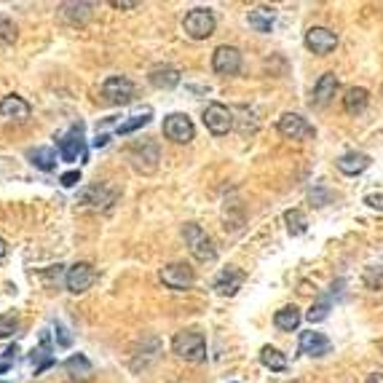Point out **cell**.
Masks as SVG:
<instances>
[{
	"mask_svg": "<svg viewBox=\"0 0 383 383\" xmlns=\"http://www.w3.org/2000/svg\"><path fill=\"white\" fill-rule=\"evenodd\" d=\"M91 3H62V17L70 24H86L91 19Z\"/></svg>",
	"mask_w": 383,
	"mask_h": 383,
	"instance_id": "cell-24",
	"label": "cell"
},
{
	"mask_svg": "<svg viewBox=\"0 0 383 383\" xmlns=\"http://www.w3.org/2000/svg\"><path fill=\"white\" fill-rule=\"evenodd\" d=\"M242 284H244V274L239 268H225V271H220V276L215 279V292L231 298V295H236L242 290Z\"/></svg>",
	"mask_w": 383,
	"mask_h": 383,
	"instance_id": "cell-17",
	"label": "cell"
},
{
	"mask_svg": "<svg viewBox=\"0 0 383 383\" xmlns=\"http://www.w3.org/2000/svg\"><path fill=\"white\" fill-rule=\"evenodd\" d=\"M362 282L367 290H383V268H364Z\"/></svg>",
	"mask_w": 383,
	"mask_h": 383,
	"instance_id": "cell-33",
	"label": "cell"
},
{
	"mask_svg": "<svg viewBox=\"0 0 383 383\" xmlns=\"http://www.w3.org/2000/svg\"><path fill=\"white\" fill-rule=\"evenodd\" d=\"M335 46H338V35L327 27H311L305 33V48L319 57H327L330 51H335Z\"/></svg>",
	"mask_w": 383,
	"mask_h": 383,
	"instance_id": "cell-14",
	"label": "cell"
},
{
	"mask_svg": "<svg viewBox=\"0 0 383 383\" xmlns=\"http://www.w3.org/2000/svg\"><path fill=\"white\" fill-rule=\"evenodd\" d=\"M54 362H57V359L51 357V338H48V330H43L41 332V346L33 351V364H35V373H43L46 367H51Z\"/></svg>",
	"mask_w": 383,
	"mask_h": 383,
	"instance_id": "cell-23",
	"label": "cell"
},
{
	"mask_svg": "<svg viewBox=\"0 0 383 383\" xmlns=\"http://www.w3.org/2000/svg\"><path fill=\"white\" fill-rule=\"evenodd\" d=\"M204 126L215 134V137H222V134H228L231 129H233V113L220 105V102H212V105H206V110H204Z\"/></svg>",
	"mask_w": 383,
	"mask_h": 383,
	"instance_id": "cell-9",
	"label": "cell"
},
{
	"mask_svg": "<svg viewBox=\"0 0 383 383\" xmlns=\"http://www.w3.org/2000/svg\"><path fill=\"white\" fill-rule=\"evenodd\" d=\"M0 113L11 121H27L30 118V105H27V100H21L19 94H8L0 102Z\"/></svg>",
	"mask_w": 383,
	"mask_h": 383,
	"instance_id": "cell-19",
	"label": "cell"
},
{
	"mask_svg": "<svg viewBox=\"0 0 383 383\" xmlns=\"http://www.w3.org/2000/svg\"><path fill=\"white\" fill-rule=\"evenodd\" d=\"M370 163H373V159H370L367 153H357V150H354V153H343L341 159L335 161V166L341 169L343 175L354 177V175H362Z\"/></svg>",
	"mask_w": 383,
	"mask_h": 383,
	"instance_id": "cell-20",
	"label": "cell"
},
{
	"mask_svg": "<svg viewBox=\"0 0 383 383\" xmlns=\"http://www.w3.org/2000/svg\"><path fill=\"white\" fill-rule=\"evenodd\" d=\"M193 134H196V126L185 113H172V116L163 118V137L166 140L177 142V145H188L193 140Z\"/></svg>",
	"mask_w": 383,
	"mask_h": 383,
	"instance_id": "cell-7",
	"label": "cell"
},
{
	"mask_svg": "<svg viewBox=\"0 0 383 383\" xmlns=\"http://www.w3.org/2000/svg\"><path fill=\"white\" fill-rule=\"evenodd\" d=\"M338 86L341 83L335 78V73H324L314 86V91H311V107H327L332 102V97L338 94Z\"/></svg>",
	"mask_w": 383,
	"mask_h": 383,
	"instance_id": "cell-15",
	"label": "cell"
},
{
	"mask_svg": "<svg viewBox=\"0 0 383 383\" xmlns=\"http://www.w3.org/2000/svg\"><path fill=\"white\" fill-rule=\"evenodd\" d=\"M212 70L217 75H236L242 70V51L236 46H217L212 54Z\"/></svg>",
	"mask_w": 383,
	"mask_h": 383,
	"instance_id": "cell-11",
	"label": "cell"
},
{
	"mask_svg": "<svg viewBox=\"0 0 383 383\" xmlns=\"http://www.w3.org/2000/svg\"><path fill=\"white\" fill-rule=\"evenodd\" d=\"M332 351V343L327 335L322 332H301V354H308V357H324Z\"/></svg>",
	"mask_w": 383,
	"mask_h": 383,
	"instance_id": "cell-16",
	"label": "cell"
},
{
	"mask_svg": "<svg viewBox=\"0 0 383 383\" xmlns=\"http://www.w3.org/2000/svg\"><path fill=\"white\" fill-rule=\"evenodd\" d=\"M279 134L287 137V140H311L314 137V126L298 113H284L279 118Z\"/></svg>",
	"mask_w": 383,
	"mask_h": 383,
	"instance_id": "cell-13",
	"label": "cell"
},
{
	"mask_svg": "<svg viewBox=\"0 0 383 383\" xmlns=\"http://www.w3.org/2000/svg\"><path fill=\"white\" fill-rule=\"evenodd\" d=\"M378 348H381V351H383V341H381V343H378Z\"/></svg>",
	"mask_w": 383,
	"mask_h": 383,
	"instance_id": "cell-43",
	"label": "cell"
},
{
	"mask_svg": "<svg viewBox=\"0 0 383 383\" xmlns=\"http://www.w3.org/2000/svg\"><path fill=\"white\" fill-rule=\"evenodd\" d=\"M129 161L132 166L142 172V175H150L159 169V161H161V153H159V145L153 140H142V142H134L129 148Z\"/></svg>",
	"mask_w": 383,
	"mask_h": 383,
	"instance_id": "cell-5",
	"label": "cell"
},
{
	"mask_svg": "<svg viewBox=\"0 0 383 383\" xmlns=\"http://www.w3.org/2000/svg\"><path fill=\"white\" fill-rule=\"evenodd\" d=\"M284 220H287V231H290L292 236H303V233L308 231V220H305V215H303L301 209H290V212L284 215Z\"/></svg>",
	"mask_w": 383,
	"mask_h": 383,
	"instance_id": "cell-29",
	"label": "cell"
},
{
	"mask_svg": "<svg viewBox=\"0 0 383 383\" xmlns=\"http://www.w3.org/2000/svg\"><path fill=\"white\" fill-rule=\"evenodd\" d=\"M274 19H276V11H274V8H252V11L247 14L249 27L258 30V33H271Z\"/></svg>",
	"mask_w": 383,
	"mask_h": 383,
	"instance_id": "cell-25",
	"label": "cell"
},
{
	"mask_svg": "<svg viewBox=\"0 0 383 383\" xmlns=\"http://www.w3.org/2000/svg\"><path fill=\"white\" fill-rule=\"evenodd\" d=\"M364 204L373 206V209H383V193H370V196H364Z\"/></svg>",
	"mask_w": 383,
	"mask_h": 383,
	"instance_id": "cell-37",
	"label": "cell"
},
{
	"mask_svg": "<svg viewBox=\"0 0 383 383\" xmlns=\"http://www.w3.org/2000/svg\"><path fill=\"white\" fill-rule=\"evenodd\" d=\"M107 140H110V137H107V134H100V137H97V140H94V145H97V148H105V145H107Z\"/></svg>",
	"mask_w": 383,
	"mask_h": 383,
	"instance_id": "cell-39",
	"label": "cell"
},
{
	"mask_svg": "<svg viewBox=\"0 0 383 383\" xmlns=\"http://www.w3.org/2000/svg\"><path fill=\"white\" fill-rule=\"evenodd\" d=\"M301 308L298 305H284V308H279L276 314H274V324L279 327V330H284V332H292V330H298L301 327Z\"/></svg>",
	"mask_w": 383,
	"mask_h": 383,
	"instance_id": "cell-21",
	"label": "cell"
},
{
	"mask_svg": "<svg viewBox=\"0 0 383 383\" xmlns=\"http://www.w3.org/2000/svg\"><path fill=\"white\" fill-rule=\"evenodd\" d=\"M94 282H97V271H94L91 262H83V260L73 262V265L67 268V274H64V284H67V290H70L73 295L86 292Z\"/></svg>",
	"mask_w": 383,
	"mask_h": 383,
	"instance_id": "cell-8",
	"label": "cell"
},
{
	"mask_svg": "<svg viewBox=\"0 0 383 383\" xmlns=\"http://www.w3.org/2000/svg\"><path fill=\"white\" fill-rule=\"evenodd\" d=\"M182 239H185V244H188V252H190L199 262L217 260V247H215V242L206 236V231H204L202 225L188 222V225L182 228Z\"/></svg>",
	"mask_w": 383,
	"mask_h": 383,
	"instance_id": "cell-1",
	"label": "cell"
},
{
	"mask_svg": "<svg viewBox=\"0 0 383 383\" xmlns=\"http://www.w3.org/2000/svg\"><path fill=\"white\" fill-rule=\"evenodd\" d=\"M60 182L64 185V188H73V185H78L81 182V172L78 169H73V172H64L60 177Z\"/></svg>",
	"mask_w": 383,
	"mask_h": 383,
	"instance_id": "cell-36",
	"label": "cell"
},
{
	"mask_svg": "<svg viewBox=\"0 0 383 383\" xmlns=\"http://www.w3.org/2000/svg\"><path fill=\"white\" fill-rule=\"evenodd\" d=\"M161 282L169 287V290H190L193 282H196V274L188 262H169L161 268Z\"/></svg>",
	"mask_w": 383,
	"mask_h": 383,
	"instance_id": "cell-10",
	"label": "cell"
},
{
	"mask_svg": "<svg viewBox=\"0 0 383 383\" xmlns=\"http://www.w3.org/2000/svg\"><path fill=\"white\" fill-rule=\"evenodd\" d=\"M64 370H67V375L73 378V381H78V375H81V383H89L91 381V362L83 357V354H75V357H70L67 362H64Z\"/></svg>",
	"mask_w": 383,
	"mask_h": 383,
	"instance_id": "cell-26",
	"label": "cell"
},
{
	"mask_svg": "<svg viewBox=\"0 0 383 383\" xmlns=\"http://www.w3.org/2000/svg\"><path fill=\"white\" fill-rule=\"evenodd\" d=\"M8 370V364H0V373H6Z\"/></svg>",
	"mask_w": 383,
	"mask_h": 383,
	"instance_id": "cell-42",
	"label": "cell"
},
{
	"mask_svg": "<svg viewBox=\"0 0 383 383\" xmlns=\"http://www.w3.org/2000/svg\"><path fill=\"white\" fill-rule=\"evenodd\" d=\"M215 27H217V21H215V14H212L209 8H193V11H188L185 19H182L185 35L193 38V41H206V38L215 33Z\"/></svg>",
	"mask_w": 383,
	"mask_h": 383,
	"instance_id": "cell-3",
	"label": "cell"
},
{
	"mask_svg": "<svg viewBox=\"0 0 383 383\" xmlns=\"http://www.w3.org/2000/svg\"><path fill=\"white\" fill-rule=\"evenodd\" d=\"M118 196H121L118 188H113L107 182H94V185H86L78 193V202L83 206H89V209H110Z\"/></svg>",
	"mask_w": 383,
	"mask_h": 383,
	"instance_id": "cell-4",
	"label": "cell"
},
{
	"mask_svg": "<svg viewBox=\"0 0 383 383\" xmlns=\"http://www.w3.org/2000/svg\"><path fill=\"white\" fill-rule=\"evenodd\" d=\"M148 121H150V110H148V113H142V116H132L129 121L118 123V126H116V134L126 137V134L137 132V129H142V126H148Z\"/></svg>",
	"mask_w": 383,
	"mask_h": 383,
	"instance_id": "cell-30",
	"label": "cell"
},
{
	"mask_svg": "<svg viewBox=\"0 0 383 383\" xmlns=\"http://www.w3.org/2000/svg\"><path fill=\"white\" fill-rule=\"evenodd\" d=\"M19 317L17 314H3L0 317V338H11V335H17L19 332Z\"/></svg>",
	"mask_w": 383,
	"mask_h": 383,
	"instance_id": "cell-31",
	"label": "cell"
},
{
	"mask_svg": "<svg viewBox=\"0 0 383 383\" xmlns=\"http://www.w3.org/2000/svg\"><path fill=\"white\" fill-rule=\"evenodd\" d=\"M367 102H370V94H367V89H362V86H351V89H346V94H343V107H346V113H362L364 107H367Z\"/></svg>",
	"mask_w": 383,
	"mask_h": 383,
	"instance_id": "cell-22",
	"label": "cell"
},
{
	"mask_svg": "<svg viewBox=\"0 0 383 383\" xmlns=\"http://www.w3.org/2000/svg\"><path fill=\"white\" fill-rule=\"evenodd\" d=\"M148 81L153 83L156 89H175L180 83V70L172 67V64H156V67H150Z\"/></svg>",
	"mask_w": 383,
	"mask_h": 383,
	"instance_id": "cell-18",
	"label": "cell"
},
{
	"mask_svg": "<svg viewBox=\"0 0 383 383\" xmlns=\"http://www.w3.org/2000/svg\"><path fill=\"white\" fill-rule=\"evenodd\" d=\"M54 332H57V343H60L62 348H67V346H73V335L67 332V327L62 322L54 324Z\"/></svg>",
	"mask_w": 383,
	"mask_h": 383,
	"instance_id": "cell-35",
	"label": "cell"
},
{
	"mask_svg": "<svg viewBox=\"0 0 383 383\" xmlns=\"http://www.w3.org/2000/svg\"><path fill=\"white\" fill-rule=\"evenodd\" d=\"M327 314H330V301L322 298V301H317L311 308H308V314H305V319L314 324V322H324L327 319Z\"/></svg>",
	"mask_w": 383,
	"mask_h": 383,
	"instance_id": "cell-32",
	"label": "cell"
},
{
	"mask_svg": "<svg viewBox=\"0 0 383 383\" xmlns=\"http://www.w3.org/2000/svg\"><path fill=\"white\" fill-rule=\"evenodd\" d=\"M60 156L62 161L75 163V161H86V140H83V126H73L67 137L60 140Z\"/></svg>",
	"mask_w": 383,
	"mask_h": 383,
	"instance_id": "cell-12",
	"label": "cell"
},
{
	"mask_svg": "<svg viewBox=\"0 0 383 383\" xmlns=\"http://www.w3.org/2000/svg\"><path fill=\"white\" fill-rule=\"evenodd\" d=\"M110 6H113V8H137L140 3H134V0H132V3H126V0H113Z\"/></svg>",
	"mask_w": 383,
	"mask_h": 383,
	"instance_id": "cell-38",
	"label": "cell"
},
{
	"mask_svg": "<svg viewBox=\"0 0 383 383\" xmlns=\"http://www.w3.org/2000/svg\"><path fill=\"white\" fill-rule=\"evenodd\" d=\"M102 100L107 105H116V107L129 105L134 100V83L129 81L126 75H110L107 81L102 83Z\"/></svg>",
	"mask_w": 383,
	"mask_h": 383,
	"instance_id": "cell-6",
	"label": "cell"
},
{
	"mask_svg": "<svg viewBox=\"0 0 383 383\" xmlns=\"http://www.w3.org/2000/svg\"><path fill=\"white\" fill-rule=\"evenodd\" d=\"M6 252H8V247H6V242L0 239V258H6Z\"/></svg>",
	"mask_w": 383,
	"mask_h": 383,
	"instance_id": "cell-41",
	"label": "cell"
},
{
	"mask_svg": "<svg viewBox=\"0 0 383 383\" xmlns=\"http://www.w3.org/2000/svg\"><path fill=\"white\" fill-rule=\"evenodd\" d=\"M367 383H383V375L381 373H373V375L367 378Z\"/></svg>",
	"mask_w": 383,
	"mask_h": 383,
	"instance_id": "cell-40",
	"label": "cell"
},
{
	"mask_svg": "<svg viewBox=\"0 0 383 383\" xmlns=\"http://www.w3.org/2000/svg\"><path fill=\"white\" fill-rule=\"evenodd\" d=\"M172 351L185 362H204L206 359V341L199 330H182L172 338Z\"/></svg>",
	"mask_w": 383,
	"mask_h": 383,
	"instance_id": "cell-2",
	"label": "cell"
},
{
	"mask_svg": "<svg viewBox=\"0 0 383 383\" xmlns=\"http://www.w3.org/2000/svg\"><path fill=\"white\" fill-rule=\"evenodd\" d=\"M260 362L268 367V370H274V373H282L287 370V357H284L279 348H274V346H262L260 348Z\"/></svg>",
	"mask_w": 383,
	"mask_h": 383,
	"instance_id": "cell-28",
	"label": "cell"
},
{
	"mask_svg": "<svg viewBox=\"0 0 383 383\" xmlns=\"http://www.w3.org/2000/svg\"><path fill=\"white\" fill-rule=\"evenodd\" d=\"M30 163L41 172H54L57 169V150L54 148H35V150H30Z\"/></svg>",
	"mask_w": 383,
	"mask_h": 383,
	"instance_id": "cell-27",
	"label": "cell"
},
{
	"mask_svg": "<svg viewBox=\"0 0 383 383\" xmlns=\"http://www.w3.org/2000/svg\"><path fill=\"white\" fill-rule=\"evenodd\" d=\"M17 41V27L14 21L0 19V43H14Z\"/></svg>",
	"mask_w": 383,
	"mask_h": 383,
	"instance_id": "cell-34",
	"label": "cell"
}]
</instances>
